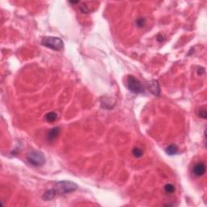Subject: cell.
Masks as SVG:
<instances>
[{
  "mask_svg": "<svg viewBox=\"0 0 207 207\" xmlns=\"http://www.w3.org/2000/svg\"><path fill=\"white\" fill-rule=\"evenodd\" d=\"M198 116H200L201 118H202V119H206V117H207V112H206V110H205V108H201V109L199 110V112H198Z\"/></svg>",
  "mask_w": 207,
  "mask_h": 207,
  "instance_id": "5bb4252c",
  "label": "cell"
},
{
  "mask_svg": "<svg viewBox=\"0 0 207 207\" xmlns=\"http://www.w3.org/2000/svg\"><path fill=\"white\" fill-rule=\"evenodd\" d=\"M127 86L129 90L134 94H139L144 91L145 88L142 83L134 76L129 75L127 79Z\"/></svg>",
  "mask_w": 207,
  "mask_h": 207,
  "instance_id": "277c9868",
  "label": "cell"
},
{
  "mask_svg": "<svg viewBox=\"0 0 207 207\" xmlns=\"http://www.w3.org/2000/svg\"><path fill=\"white\" fill-rule=\"evenodd\" d=\"M132 154H133V155H134V157L140 158L142 157V155H143V151H142V149L139 148V147H135V148L133 149Z\"/></svg>",
  "mask_w": 207,
  "mask_h": 207,
  "instance_id": "8fae6325",
  "label": "cell"
},
{
  "mask_svg": "<svg viewBox=\"0 0 207 207\" xmlns=\"http://www.w3.org/2000/svg\"><path fill=\"white\" fill-rule=\"evenodd\" d=\"M58 118V115L55 112H50L46 113L45 116V121H48V122H54Z\"/></svg>",
  "mask_w": 207,
  "mask_h": 207,
  "instance_id": "9c48e42d",
  "label": "cell"
},
{
  "mask_svg": "<svg viewBox=\"0 0 207 207\" xmlns=\"http://www.w3.org/2000/svg\"><path fill=\"white\" fill-rule=\"evenodd\" d=\"M163 38H164V37H163V36H161V35H159V36H158V37H157L158 41H163V40H164Z\"/></svg>",
  "mask_w": 207,
  "mask_h": 207,
  "instance_id": "2e32d148",
  "label": "cell"
},
{
  "mask_svg": "<svg viewBox=\"0 0 207 207\" xmlns=\"http://www.w3.org/2000/svg\"><path fill=\"white\" fill-rule=\"evenodd\" d=\"M57 194V191L55 189H52L47 190L42 196V199L44 201H51L55 197Z\"/></svg>",
  "mask_w": 207,
  "mask_h": 207,
  "instance_id": "ba28073f",
  "label": "cell"
},
{
  "mask_svg": "<svg viewBox=\"0 0 207 207\" xmlns=\"http://www.w3.org/2000/svg\"><path fill=\"white\" fill-rule=\"evenodd\" d=\"M80 10H81V11H82L83 13H87L88 12V9L87 8V6H85V5L82 4L81 6H79Z\"/></svg>",
  "mask_w": 207,
  "mask_h": 207,
  "instance_id": "9a60e30c",
  "label": "cell"
},
{
  "mask_svg": "<svg viewBox=\"0 0 207 207\" xmlns=\"http://www.w3.org/2000/svg\"><path fill=\"white\" fill-rule=\"evenodd\" d=\"M205 173V165L204 163H197L193 168V174L197 177H202Z\"/></svg>",
  "mask_w": 207,
  "mask_h": 207,
  "instance_id": "5b68a950",
  "label": "cell"
},
{
  "mask_svg": "<svg viewBox=\"0 0 207 207\" xmlns=\"http://www.w3.org/2000/svg\"><path fill=\"white\" fill-rule=\"evenodd\" d=\"M60 134V128L59 127H54L51 129L49 131L47 134V138L50 141H53L54 139H56Z\"/></svg>",
  "mask_w": 207,
  "mask_h": 207,
  "instance_id": "52a82bcc",
  "label": "cell"
},
{
  "mask_svg": "<svg viewBox=\"0 0 207 207\" xmlns=\"http://www.w3.org/2000/svg\"><path fill=\"white\" fill-rule=\"evenodd\" d=\"M175 186L172 184H167L166 185L164 186V191L167 193H173L175 192Z\"/></svg>",
  "mask_w": 207,
  "mask_h": 207,
  "instance_id": "7c38bea8",
  "label": "cell"
},
{
  "mask_svg": "<svg viewBox=\"0 0 207 207\" xmlns=\"http://www.w3.org/2000/svg\"><path fill=\"white\" fill-rule=\"evenodd\" d=\"M78 189V185L75 183L69 181H58L55 184V189L57 193L61 194H66L75 191Z\"/></svg>",
  "mask_w": 207,
  "mask_h": 207,
  "instance_id": "7a4b0ae2",
  "label": "cell"
},
{
  "mask_svg": "<svg viewBox=\"0 0 207 207\" xmlns=\"http://www.w3.org/2000/svg\"><path fill=\"white\" fill-rule=\"evenodd\" d=\"M41 45L55 51H60L64 47L63 40L56 37H45L41 41Z\"/></svg>",
  "mask_w": 207,
  "mask_h": 207,
  "instance_id": "6da1fadb",
  "label": "cell"
},
{
  "mask_svg": "<svg viewBox=\"0 0 207 207\" xmlns=\"http://www.w3.org/2000/svg\"><path fill=\"white\" fill-rule=\"evenodd\" d=\"M166 153L169 155H175L178 153V147L177 145L172 144L166 148Z\"/></svg>",
  "mask_w": 207,
  "mask_h": 207,
  "instance_id": "30bf717a",
  "label": "cell"
},
{
  "mask_svg": "<svg viewBox=\"0 0 207 207\" xmlns=\"http://www.w3.org/2000/svg\"><path fill=\"white\" fill-rule=\"evenodd\" d=\"M27 160L31 165L34 167H41L45 164V155L39 151H32L27 155Z\"/></svg>",
  "mask_w": 207,
  "mask_h": 207,
  "instance_id": "3957f363",
  "label": "cell"
},
{
  "mask_svg": "<svg viewBox=\"0 0 207 207\" xmlns=\"http://www.w3.org/2000/svg\"><path fill=\"white\" fill-rule=\"evenodd\" d=\"M148 87L150 91H151L153 95H160V83H159V82H158L157 80H152V81H151V82L149 83Z\"/></svg>",
  "mask_w": 207,
  "mask_h": 207,
  "instance_id": "8992f818",
  "label": "cell"
},
{
  "mask_svg": "<svg viewBox=\"0 0 207 207\" xmlns=\"http://www.w3.org/2000/svg\"><path fill=\"white\" fill-rule=\"evenodd\" d=\"M136 25L138 26V28H142V27H144L145 24H146V19L144 18H138V19H136Z\"/></svg>",
  "mask_w": 207,
  "mask_h": 207,
  "instance_id": "4fadbf2b",
  "label": "cell"
}]
</instances>
